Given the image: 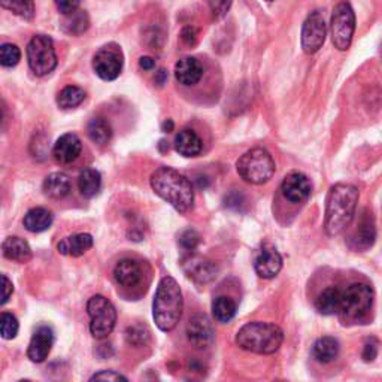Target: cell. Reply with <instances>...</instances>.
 Returning <instances> with one entry per match:
<instances>
[{
	"label": "cell",
	"mask_w": 382,
	"mask_h": 382,
	"mask_svg": "<svg viewBox=\"0 0 382 382\" xmlns=\"http://www.w3.org/2000/svg\"><path fill=\"white\" fill-rule=\"evenodd\" d=\"M93 247V236L88 233H76L62 239L57 245V250L62 255L81 257Z\"/></svg>",
	"instance_id": "20"
},
{
	"label": "cell",
	"mask_w": 382,
	"mask_h": 382,
	"mask_svg": "<svg viewBox=\"0 0 382 382\" xmlns=\"http://www.w3.org/2000/svg\"><path fill=\"white\" fill-rule=\"evenodd\" d=\"M27 62L36 76L50 75L57 67V54L50 36L36 35L27 45Z\"/></svg>",
	"instance_id": "8"
},
{
	"label": "cell",
	"mask_w": 382,
	"mask_h": 382,
	"mask_svg": "<svg viewBox=\"0 0 382 382\" xmlns=\"http://www.w3.org/2000/svg\"><path fill=\"white\" fill-rule=\"evenodd\" d=\"M374 289L366 282H354L342 291L339 317L345 324L360 321L374 305Z\"/></svg>",
	"instance_id": "6"
},
{
	"label": "cell",
	"mask_w": 382,
	"mask_h": 382,
	"mask_svg": "<svg viewBox=\"0 0 382 382\" xmlns=\"http://www.w3.org/2000/svg\"><path fill=\"white\" fill-rule=\"evenodd\" d=\"M376 238V228L374 218L371 214H364L361 218V221L359 224V228L356 230V233L351 238L352 241V247L356 250H367L371 248Z\"/></svg>",
	"instance_id": "23"
},
{
	"label": "cell",
	"mask_w": 382,
	"mask_h": 382,
	"mask_svg": "<svg viewBox=\"0 0 382 382\" xmlns=\"http://www.w3.org/2000/svg\"><path fill=\"white\" fill-rule=\"evenodd\" d=\"M20 329L18 320L12 316L9 312H4L0 316V333H2L4 339H13L17 336Z\"/></svg>",
	"instance_id": "36"
},
{
	"label": "cell",
	"mask_w": 382,
	"mask_h": 382,
	"mask_svg": "<svg viewBox=\"0 0 382 382\" xmlns=\"http://www.w3.org/2000/svg\"><path fill=\"white\" fill-rule=\"evenodd\" d=\"M54 344V332L48 325H40L33 333L29 348H27V357L33 363H42L48 359Z\"/></svg>",
	"instance_id": "16"
},
{
	"label": "cell",
	"mask_w": 382,
	"mask_h": 382,
	"mask_svg": "<svg viewBox=\"0 0 382 382\" xmlns=\"http://www.w3.org/2000/svg\"><path fill=\"white\" fill-rule=\"evenodd\" d=\"M342 291L337 286H327L316 299V308L323 316H335L339 312Z\"/></svg>",
	"instance_id": "27"
},
{
	"label": "cell",
	"mask_w": 382,
	"mask_h": 382,
	"mask_svg": "<svg viewBox=\"0 0 382 382\" xmlns=\"http://www.w3.org/2000/svg\"><path fill=\"white\" fill-rule=\"evenodd\" d=\"M4 255L8 260L17 263H27L32 260V248L24 239L18 236H9L2 243Z\"/></svg>",
	"instance_id": "21"
},
{
	"label": "cell",
	"mask_w": 382,
	"mask_h": 382,
	"mask_svg": "<svg viewBox=\"0 0 382 382\" xmlns=\"http://www.w3.org/2000/svg\"><path fill=\"white\" fill-rule=\"evenodd\" d=\"M54 221V215L47 208H33L24 215L23 224L32 233H42Z\"/></svg>",
	"instance_id": "24"
},
{
	"label": "cell",
	"mask_w": 382,
	"mask_h": 382,
	"mask_svg": "<svg viewBox=\"0 0 382 382\" xmlns=\"http://www.w3.org/2000/svg\"><path fill=\"white\" fill-rule=\"evenodd\" d=\"M359 197V188L352 184H336L330 188L324 216V230L330 238L339 236L351 224Z\"/></svg>",
	"instance_id": "1"
},
{
	"label": "cell",
	"mask_w": 382,
	"mask_h": 382,
	"mask_svg": "<svg viewBox=\"0 0 382 382\" xmlns=\"http://www.w3.org/2000/svg\"><path fill=\"white\" fill-rule=\"evenodd\" d=\"M183 317V293L172 277L161 278L153 302V318L161 332H170Z\"/></svg>",
	"instance_id": "3"
},
{
	"label": "cell",
	"mask_w": 382,
	"mask_h": 382,
	"mask_svg": "<svg viewBox=\"0 0 382 382\" xmlns=\"http://www.w3.org/2000/svg\"><path fill=\"white\" fill-rule=\"evenodd\" d=\"M330 35L335 48L339 51H347L352 42L354 30H356V13L349 4H339L332 16Z\"/></svg>",
	"instance_id": "9"
},
{
	"label": "cell",
	"mask_w": 382,
	"mask_h": 382,
	"mask_svg": "<svg viewBox=\"0 0 382 382\" xmlns=\"http://www.w3.org/2000/svg\"><path fill=\"white\" fill-rule=\"evenodd\" d=\"M378 356V344L376 342H367L363 348V360L364 361H374Z\"/></svg>",
	"instance_id": "41"
},
{
	"label": "cell",
	"mask_w": 382,
	"mask_h": 382,
	"mask_svg": "<svg viewBox=\"0 0 382 382\" xmlns=\"http://www.w3.org/2000/svg\"><path fill=\"white\" fill-rule=\"evenodd\" d=\"M173 127H175V125H173V121H172V120H166V121L161 125L163 132H166V133H170V132L173 130Z\"/></svg>",
	"instance_id": "47"
},
{
	"label": "cell",
	"mask_w": 382,
	"mask_h": 382,
	"mask_svg": "<svg viewBox=\"0 0 382 382\" xmlns=\"http://www.w3.org/2000/svg\"><path fill=\"white\" fill-rule=\"evenodd\" d=\"M180 243L184 250L195 251L200 243V236L195 230H185L184 233L180 236Z\"/></svg>",
	"instance_id": "38"
},
{
	"label": "cell",
	"mask_w": 382,
	"mask_h": 382,
	"mask_svg": "<svg viewBox=\"0 0 382 382\" xmlns=\"http://www.w3.org/2000/svg\"><path fill=\"white\" fill-rule=\"evenodd\" d=\"M238 311V305L228 296H218L212 303L214 318L220 323H228L235 318Z\"/></svg>",
	"instance_id": "31"
},
{
	"label": "cell",
	"mask_w": 382,
	"mask_h": 382,
	"mask_svg": "<svg viewBox=\"0 0 382 382\" xmlns=\"http://www.w3.org/2000/svg\"><path fill=\"white\" fill-rule=\"evenodd\" d=\"M284 342V332L279 325L272 323L254 321L241 327L236 333V344L242 349L269 356L277 352Z\"/></svg>",
	"instance_id": "4"
},
{
	"label": "cell",
	"mask_w": 382,
	"mask_h": 382,
	"mask_svg": "<svg viewBox=\"0 0 382 382\" xmlns=\"http://www.w3.org/2000/svg\"><path fill=\"white\" fill-rule=\"evenodd\" d=\"M175 76L183 86H195L203 76V66L195 57H184L175 64Z\"/></svg>",
	"instance_id": "19"
},
{
	"label": "cell",
	"mask_w": 382,
	"mask_h": 382,
	"mask_svg": "<svg viewBox=\"0 0 382 382\" xmlns=\"http://www.w3.org/2000/svg\"><path fill=\"white\" fill-rule=\"evenodd\" d=\"M312 191V184L306 175L300 172H291L285 176L281 184L282 196L291 203L305 202Z\"/></svg>",
	"instance_id": "15"
},
{
	"label": "cell",
	"mask_w": 382,
	"mask_h": 382,
	"mask_svg": "<svg viewBox=\"0 0 382 382\" xmlns=\"http://www.w3.org/2000/svg\"><path fill=\"white\" fill-rule=\"evenodd\" d=\"M21 60V51L13 44H4L0 47V63L4 67L17 66Z\"/></svg>",
	"instance_id": "35"
},
{
	"label": "cell",
	"mask_w": 382,
	"mask_h": 382,
	"mask_svg": "<svg viewBox=\"0 0 382 382\" xmlns=\"http://www.w3.org/2000/svg\"><path fill=\"white\" fill-rule=\"evenodd\" d=\"M90 381H127V378L114 371H102V372L94 374L90 378Z\"/></svg>",
	"instance_id": "40"
},
{
	"label": "cell",
	"mask_w": 382,
	"mask_h": 382,
	"mask_svg": "<svg viewBox=\"0 0 382 382\" xmlns=\"http://www.w3.org/2000/svg\"><path fill=\"white\" fill-rule=\"evenodd\" d=\"M42 188H44L45 196L59 200V199H63L69 195L71 180H69V176L62 173V172L51 173L45 178Z\"/></svg>",
	"instance_id": "26"
},
{
	"label": "cell",
	"mask_w": 382,
	"mask_h": 382,
	"mask_svg": "<svg viewBox=\"0 0 382 382\" xmlns=\"http://www.w3.org/2000/svg\"><path fill=\"white\" fill-rule=\"evenodd\" d=\"M88 138L98 145H106L112 138V129L109 122L102 117H94L87 125Z\"/></svg>",
	"instance_id": "30"
},
{
	"label": "cell",
	"mask_w": 382,
	"mask_h": 382,
	"mask_svg": "<svg viewBox=\"0 0 382 382\" xmlns=\"http://www.w3.org/2000/svg\"><path fill=\"white\" fill-rule=\"evenodd\" d=\"M0 5L23 20L35 17V0H0Z\"/></svg>",
	"instance_id": "33"
},
{
	"label": "cell",
	"mask_w": 382,
	"mask_h": 382,
	"mask_svg": "<svg viewBox=\"0 0 382 382\" xmlns=\"http://www.w3.org/2000/svg\"><path fill=\"white\" fill-rule=\"evenodd\" d=\"M202 139L199 138V134L191 130V129H184L181 130L175 138V149L184 157H196L202 153Z\"/></svg>",
	"instance_id": "22"
},
{
	"label": "cell",
	"mask_w": 382,
	"mask_h": 382,
	"mask_svg": "<svg viewBox=\"0 0 382 382\" xmlns=\"http://www.w3.org/2000/svg\"><path fill=\"white\" fill-rule=\"evenodd\" d=\"M254 269L257 275L263 279L275 278L282 269V257L275 247L265 243L254 258Z\"/></svg>",
	"instance_id": "14"
},
{
	"label": "cell",
	"mask_w": 382,
	"mask_h": 382,
	"mask_svg": "<svg viewBox=\"0 0 382 382\" xmlns=\"http://www.w3.org/2000/svg\"><path fill=\"white\" fill-rule=\"evenodd\" d=\"M142 266L139 262L133 260V258H122L114 269V278L115 281L125 286V289H132L142 281Z\"/></svg>",
	"instance_id": "18"
},
{
	"label": "cell",
	"mask_w": 382,
	"mask_h": 382,
	"mask_svg": "<svg viewBox=\"0 0 382 382\" xmlns=\"http://www.w3.org/2000/svg\"><path fill=\"white\" fill-rule=\"evenodd\" d=\"M139 66L142 67L144 71H153L156 67V62L151 57H141L139 59Z\"/></svg>",
	"instance_id": "45"
},
{
	"label": "cell",
	"mask_w": 382,
	"mask_h": 382,
	"mask_svg": "<svg viewBox=\"0 0 382 382\" xmlns=\"http://www.w3.org/2000/svg\"><path fill=\"white\" fill-rule=\"evenodd\" d=\"M187 337L190 344L199 349L209 348L215 340V332L211 320L204 313H197L187 324Z\"/></svg>",
	"instance_id": "12"
},
{
	"label": "cell",
	"mask_w": 382,
	"mask_h": 382,
	"mask_svg": "<svg viewBox=\"0 0 382 382\" xmlns=\"http://www.w3.org/2000/svg\"><path fill=\"white\" fill-rule=\"evenodd\" d=\"M78 187L81 195L87 199L94 197L100 191L102 187V175L99 170H96L93 168H87L79 173L78 178Z\"/></svg>",
	"instance_id": "29"
},
{
	"label": "cell",
	"mask_w": 382,
	"mask_h": 382,
	"mask_svg": "<svg viewBox=\"0 0 382 382\" xmlns=\"http://www.w3.org/2000/svg\"><path fill=\"white\" fill-rule=\"evenodd\" d=\"M241 178L254 185H262L275 175V161L265 148H253L245 153L236 163Z\"/></svg>",
	"instance_id": "5"
},
{
	"label": "cell",
	"mask_w": 382,
	"mask_h": 382,
	"mask_svg": "<svg viewBox=\"0 0 382 382\" xmlns=\"http://www.w3.org/2000/svg\"><path fill=\"white\" fill-rule=\"evenodd\" d=\"M90 317V332L96 339H105L111 335L117 324V311L109 300L100 294L93 296L87 302Z\"/></svg>",
	"instance_id": "7"
},
{
	"label": "cell",
	"mask_w": 382,
	"mask_h": 382,
	"mask_svg": "<svg viewBox=\"0 0 382 382\" xmlns=\"http://www.w3.org/2000/svg\"><path fill=\"white\" fill-rule=\"evenodd\" d=\"M231 195H233V197H231L230 195L226 197V207L239 211L243 197H242V195H238V193H231Z\"/></svg>",
	"instance_id": "43"
},
{
	"label": "cell",
	"mask_w": 382,
	"mask_h": 382,
	"mask_svg": "<svg viewBox=\"0 0 382 382\" xmlns=\"http://www.w3.org/2000/svg\"><path fill=\"white\" fill-rule=\"evenodd\" d=\"M54 2H56V6L62 12V16H67V13L78 11L81 5V0H54Z\"/></svg>",
	"instance_id": "39"
},
{
	"label": "cell",
	"mask_w": 382,
	"mask_h": 382,
	"mask_svg": "<svg viewBox=\"0 0 382 382\" xmlns=\"http://www.w3.org/2000/svg\"><path fill=\"white\" fill-rule=\"evenodd\" d=\"M2 281H4V294H2V305H5L9 297L12 296V291H13V285L12 282L9 281V278L6 275L2 277Z\"/></svg>",
	"instance_id": "44"
},
{
	"label": "cell",
	"mask_w": 382,
	"mask_h": 382,
	"mask_svg": "<svg viewBox=\"0 0 382 382\" xmlns=\"http://www.w3.org/2000/svg\"><path fill=\"white\" fill-rule=\"evenodd\" d=\"M81 151H83V144L75 133H66L57 139L52 148V156L62 165H69L75 161Z\"/></svg>",
	"instance_id": "17"
},
{
	"label": "cell",
	"mask_w": 382,
	"mask_h": 382,
	"mask_svg": "<svg viewBox=\"0 0 382 382\" xmlns=\"http://www.w3.org/2000/svg\"><path fill=\"white\" fill-rule=\"evenodd\" d=\"M60 27L66 35H71V36L83 35L84 32H87V29L90 27L88 13L83 9H78L75 12L67 13V16H63V18L60 21Z\"/></svg>",
	"instance_id": "28"
},
{
	"label": "cell",
	"mask_w": 382,
	"mask_h": 382,
	"mask_svg": "<svg viewBox=\"0 0 382 382\" xmlns=\"http://www.w3.org/2000/svg\"><path fill=\"white\" fill-rule=\"evenodd\" d=\"M151 187L154 193L166 200L172 208L185 214L193 209L195 190L190 180L172 168H158L151 175Z\"/></svg>",
	"instance_id": "2"
},
{
	"label": "cell",
	"mask_w": 382,
	"mask_h": 382,
	"mask_svg": "<svg viewBox=\"0 0 382 382\" xmlns=\"http://www.w3.org/2000/svg\"><path fill=\"white\" fill-rule=\"evenodd\" d=\"M166 81H168V72H166L165 69L158 71L157 75H156V83H157L158 86H163V84L166 83Z\"/></svg>",
	"instance_id": "46"
},
{
	"label": "cell",
	"mask_w": 382,
	"mask_h": 382,
	"mask_svg": "<svg viewBox=\"0 0 382 382\" xmlns=\"http://www.w3.org/2000/svg\"><path fill=\"white\" fill-rule=\"evenodd\" d=\"M183 270L188 279L199 285L214 281L218 274L216 266L211 260L199 255L185 257L183 260Z\"/></svg>",
	"instance_id": "13"
},
{
	"label": "cell",
	"mask_w": 382,
	"mask_h": 382,
	"mask_svg": "<svg viewBox=\"0 0 382 382\" xmlns=\"http://www.w3.org/2000/svg\"><path fill=\"white\" fill-rule=\"evenodd\" d=\"M339 351H340V347H339L337 339L332 336H324V337H320L317 342L313 344L312 356L318 363L327 364L337 359Z\"/></svg>",
	"instance_id": "25"
},
{
	"label": "cell",
	"mask_w": 382,
	"mask_h": 382,
	"mask_svg": "<svg viewBox=\"0 0 382 382\" xmlns=\"http://www.w3.org/2000/svg\"><path fill=\"white\" fill-rule=\"evenodd\" d=\"M122 64H125V57L117 44L102 47L93 57V69L103 81L117 79L122 71Z\"/></svg>",
	"instance_id": "10"
},
{
	"label": "cell",
	"mask_w": 382,
	"mask_h": 382,
	"mask_svg": "<svg viewBox=\"0 0 382 382\" xmlns=\"http://www.w3.org/2000/svg\"><path fill=\"white\" fill-rule=\"evenodd\" d=\"M231 4H233V0H208L209 9L216 20L227 16V12L231 8Z\"/></svg>",
	"instance_id": "37"
},
{
	"label": "cell",
	"mask_w": 382,
	"mask_h": 382,
	"mask_svg": "<svg viewBox=\"0 0 382 382\" xmlns=\"http://www.w3.org/2000/svg\"><path fill=\"white\" fill-rule=\"evenodd\" d=\"M267 2H274V0H267Z\"/></svg>",
	"instance_id": "48"
},
{
	"label": "cell",
	"mask_w": 382,
	"mask_h": 382,
	"mask_svg": "<svg viewBox=\"0 0 382 382\" xmlns=\"http://www.w3.org/2000/svg\"><path fill=\"white\" fill-rule=\"evenodd\" d=\"M181 37H183V40L187 45H195L196 39H197V33H196L195 27H185V29L181 33Z\"/></svg>",
	"instance_id": "42"
},
{
	"label": "cell",
	"mask_w": 382,
	"mask_h": 382,
	"mask_svg": "<svg viewBox=\"0 0 382 382\" xmlns=\"http://www.w3.org/2000/svg\"><path fill=\"white\" fill-rule=\"evenodd\" d=\"M126 340L133 345V347H142L145 344H148L149 340V330L146 329L145 325L141 324H133L130 327H127L126 330Z\"/></svg>",
	"instance_id": "34"
},
{
	"label": "cell",
	"mask_w": 382,
	"mask_h": 382,
	"mask_svg": "<svg viewBox=\"0 0 382 382\" xmlns=\"http://www.w3.org/2000/svg\"><path fill=\"white\" fill-rule=\"evenodd\" d=\"M86 99V91L76 86H67L57 94V105L62 109H74Z\"/></svg>",
	"instance_id": "32"
},
{
	"label": "cell",
	"mask_w": 382,
	"mask_h": 382,
	"mask_svg": "<svg viewBox=\"0 0 382 382\" xmlns=\"http://www.w3.org/2000/svg\"><path fill=\"white\" fill-rule=\"evenodd\" d=\"M327 27L323 13L313 11L309 13L302 27V48L306 54H316L325 42Z\"/></svg>",
	"instance_id": "11"
}]
</instances>
